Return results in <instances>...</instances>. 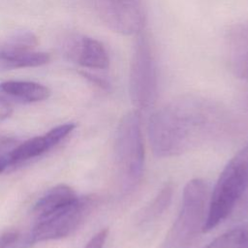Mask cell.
I'll return each instance as SVG.
<instances>
[{"instance_id": "obj_1", "label": "cell", "mask_w": 248, "mask_h": 248, "mask_svg": "<svg viewBox=\"0 0 248 248\" xmlns=\"http://www.w3.org/2000/svg\"><path fill=\"white\" fill-rule=\"evenodd\" d=\"M221 121L222 111L211 101L197 96L176 98L151 115L150 145L158 157L183 154L211 137Z\"/></svg>"}, {"instance_id": "obj_2", "label": "cell", "mask_w": 248, "mask_h": 248, "mask_svg": "<svg viewBox=\"0 0 248 248\" xmlns=\"http://www.w3.org/2000/svg\"><path fill=\"white\" fill-rule=\"evenodd\" d=\"M248 190V144L240 149L221 171L208 199L202 226L207 232L225 221Z\"/></svg>"}, {"instance_id": "obj_3", "label": "cell", "mask_w": 248, "mask_h": 248, "mask_svg": "<svg viewBox=\"0 0 248 248\" xmlns=\"http://www.w3.org/2000/svg\"><path fill=\"white\" fill-rule=\"evenodd\" d=\"M114 155L121 191L128 193L140 182L144 168L140 111L127 112L121 118L115 133Z\"/></svg>"}, {"instance_id": "obj_4", "label": "cell", "mask_w": 248, "mask_h": 248, "mask_svg": "<svg viewBox=\"0 0 248 248\" xmlns=\"http://www.w3.org/2000/svg\"><path fill=\"white\" fill-rule=\"evenodd\" d=\"M201 178L190 180L183 191L179 213L161 248H189L205 220L208 191Z\"/></svg>"}, {"instance_id": "obj_5", "label": "cell", "mask_w": 248, "mask_h": 248, "mask_svg": "<svg viewBox=\"0 0 248 248\" xmlns=\"http://www.w3.org/2000/svg\"><path fill=\"white\" fill-rule=\"evenodd\" d=\"M129 92L137 110L149 108L158 94V73L154 50L147 35L140 33L132 53Z\"/></svg>"}, {"instance_id": "obj_6", "label": "cell", "mask_w": 248, "mask_h": 248, "mask_svg": "<svg viewBox=\"0 0 248 248\" xmlns=\"http://www.w3.org/2000/svg\"><path fill=\"white\" fill-rule=\"evenodd\" d=\"M97 203L96 196L78 197L65 207L36 220L27 243L31 245L68 236L84 222Z\"/></svg>"}, {"instance_id": "obj_7", "label": "cell", "mask_w": 248, "mask_h": 248, "mask_svg": "<svg viewBox=\"0 0 248 248\" xmlns=\"http://www.w3.org/2000/svg\"><path fill=\"white\" fill-rule=\"evenodd\" d=\"M96 8L103 21L115 32H142L147 16L145 0H96Z\"/></svg>"}, {"instance_id": "obj_8", "label": "cell", "mask_w": 248, "mask_h": 248, "mask_svg": "<svg viewBox=\"0 0 248 248\" xmlns=\"http://www.w3.org/2000/svg\"><path fill=\"white\" fill-rule=\"evenodd\" d=\"M64 53L73 62L92 70H106L109 67V55L98 40L75 35L68 38L63 46Z\"/></svg>"}, {"instance_id": "obj_9", "label": "cell", "mask_w": 248, "mask_h": 248, "mask_svg": "<svg viewBox=\"0 0 248 248\" xmlns=\"http://www.w3.org/2000/svg\"><path fill=\"white\" fill-rule=\"evenodd\" d=\"M226 56L231 71L248 79V21L232 25L225 37Z\"/></svg>"}, {"instance_id": "obj_10", "label": "cell", "mask_w": 248, "mask_h": 248, "mask_svg": "<svg viewBox=\"0 0 248 248\" xmlns=\"http://www.w3.org/2000/svg\"><path fill=\"white\" fill-rule=\"evenodd\" d=\"M78 198L76 192L66 184H58L47 190L34 204L32 215L36 220L42 219L72 203Z\"/></svg>"}, {"instance_id": "obj_11", "label": "cell", "mask_w": 248, "mask_h": 248, "mask_svg": "<svg viewBox=\"0 0 248 248\" xmlns=\"http://www.w3.org/2000/svg\"><path fill=\"white\" fill-rule=\"evenodd\" d=\"M0 92L19 102L37 103L46 100L50 95L48 87L26 80H7L0 83Z\"/></svg>"}, {"instance_id": "obj_12", "label": "cell", "mask_w": 248, "mask_h": 248, "mask_svg": "<svg viewBox=\"0 0 248 248\" xmlns=\"http://www.w3.org/2000/svg\"><path fill=\"white\" fill-rule=\"evenodd\" d=\"M51 148L46 135L31 138L19 144H16V146L10 150L7 154L9 167L41 156Z\"/></svg>"}, {"instance_id": "obj_13", "label": "cell", "mask_w": 248, "mask_h": 248, "mask_svg": "<svg viewBox=\"0 0 248 248\" xmlns=\"http://www.w3.org/2000/svg\"><path fill=\"white\" fill-rule=\"evenodd\" d=\"M50 56L46 52L29 50L9 54H0V68L5 70L34 68L46 65L49 62Z\"/></svg>"}, {"instance_id": "obj_14", "label": "cell", "mask_w": 248, "mask_h": 248, "mask_svg": "<svg viewBox=\"0 0 248 248\" xmlns=\"http://www.w3.org/2000/svg\"><path fill=\"white\" fill-rule=\"evenodd\" d=\"M204 248H248V221L222 233Z\"/></svg>"}, {"instance_id": "obj_15", "label": "cell", "mask_w": 248, "mask_h": 248, "mask_svg": "<svg viewBox=\"0 0 248 248\" xmlns=\"http://www.w3.org/2000/svg\"><path fill=\"white\" fill-rule=\"evenodd\" d=\"M38 38L31 31H18L10 35L0 43V54L35 50Z\"/></svg>"}, {"instance_id": "obj_16", "label": "cell", "mask_w": 248, "mask_h": 248, "mask_svg": "<svg viewBox=\"0 0 248 248\" xmlns=\"http://www.w3.org/2000/svg\"><path fill=\"white\" fill-rule=\"evenodd\" d=\"M172 191V185L166 184L160 192H158L154 200L139 214V222L140 224H145L157 219L168 207L171 200Z\"/></svg>"}, {"instance_id": "obj_17", "label": "cell", "mask_w": 248, "mask_h": 248, "mask_svg": "<svg viewBox=\"0 0 248 248\" xmlns=\"http://www.w3.org/2000/svg\"><path fill=\"white\" fill-rule=\"evenodd\" d=\"M20 235L16 231H7L0 235V248H19Z\"/></svg>"}, {"instance_id": "obj_18", "label": "cell", "mask_w": 248, "mask_h": 248, "mask_svg": "<svg viewBox=\"0 0 248 248\" xmlns=\"http://www.w3.org/2000/svg\"><path fill=\"white\" fill-rule=\"evenodd\" d=\"M108 235V229L101 230L91 237V239L86 243V245L83 248H104Z\"/></svg>"}, {"instance_id": "obj_19", "label": "cell", "mask_w": 248, "mask_h": 248, "mask_svg": "<svg viewBox=\"0 0 248 248\" xmlns=\"http://www.w3.org/2000/svg\"><path fill=\"white\" fill-rule=\"evenodd\" d=\"M81 75L86 78L88 79L90 82L94 83L95 85L99 86L100 88L102 89H105V90H108L110 88V83L108 79L98 76V75H95V74H92V73H88V72H82Z\"/></svg>"}, {"instance_id": "obj_20", "label": "cell", "mask_w": 248, "mask_h": 248, "mask_svg": "<svg viewBox=\"0 0 248 248\" xmlns=\"http://www.w3.org/2000/svg\"><path fill=\"white\" fill-rule=\"evenodd\" d=\"M13 113V108L10 103L4 98L0 97V122L9 118Z\"/></svg>"}, {"instance_id": "obj_21", "label": "cell", "mask_w": 248, "mask_h": 248, "mask_svg": "<svg viewBox=\"0 0 248 248\" xmlns=\"http://www.w3.org/2000/svg\"><path fill=\"white\" fill-rule=\"evenodd\" d=\"M16 140L12 138H8V137H0V149H4V148H10L13 145H15Z\"/></svg>"}, {"instance_id": "obj_22", "label": "cell", "mask_w": 248, "mask_h": 248, "mask_svg": "<svg viewBox=\"0 0 248 248\" xmlns=\"http://www.w3.org/2000/svg\"><path fill=\"white\" fill-rule=\"evenodd\" d=\"M9 168V161L7 154L0 155V173Z\"/></svg>"}]
</instances>
